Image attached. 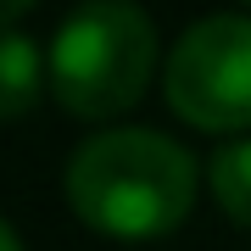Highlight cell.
Listing matches in <instances>:
<instances>
[{"instance_id": "cell-5", "label": "cell", "mask_w": 251, "mask_h": 251, "mask_svg": "<svg viewBox=\"0 0 251 251\" xmlns=\"http://www.w3.org/2000/svg\"><path fill=\"white\" fill-rule=\"evenodd\" d=\"M212 196L240 229H251V140H229L212 151Z\"/></svg>"}, {"instance_id": "cell-2", "label": "cell", "mask_w": 251, "mask_h": 251, "mask_svg": "<svg viewBox=\"0 0 251 251\" xmlns=\"http://www.w3.org/2000/svg\"><path fill=\"white\" fill-rule=\"evenodd\" d=\"M156 73V23L128 0L67 11L50 39V90L73 117H117Z\"/></svg>"}, {"instance_id": "cell-1", "label": "cell", "mask_w": 251, "mask_h": 251, "mask_svg": "<svg viewBox=\"0 0 251 251\" xmlns=\"http://www.w3.org/2000/svg\"><path fill=\"white\" fill-rule=\"evenodd\" d=\"M67 201L90 229L112 240H156L196 206L201 168L173 134L106 128L67 156Z\"/></svg>"}, {"instance_id": "cell-3", "label": "cell", "mask_w": 251, "mask_h": 251, "mask_svg": "<svg viewBox=\"0 0 251 251\" xmlns=\"http://www.w3.org/2000/svg\"><path fill=\"white\" fill-rule=\"evenodd\" d=\"M168 106L190 128H251V11H212L190 23L168 50Z\"/></svg>"}, {"instance_id": "cell-6", "label": "cell", "mask_w": 251, "mask_h": 251, "mask_svg": "<svg viewBox=\"0 0 251 251\" xmlns=\"http://www.w3.org/2000/svg\"><path fill=\"white\" fill-rule=\"evenodd\" d=\"M23 11H28V0H0V28H11Z\"/></svg>"}, {"instance_id": "cell-4", "label": "cell", "mask_w": 251, "mask_h": 251, "mask_svg": "<svg viewBox=\"0 0 251 251\" xmlns=\"http://www.w3.org/2000/svg\"><path fill=\"white\" fill-rule=\"evenodd\" d=\"M39 84H45V56L23 28H0V117L34 112Z\"/></svg>"}, {"instance_id": "cell-7", "label": "cell", "mask_w": 251, "mask_h": 251, "mask_svg": "<svg viewBox=\"0 0 251 251\" xmlns=\"http://www.w3.org/2000/svg\"><path fill=\"white\" fill-rule=\"evenodd\" d=\"M0 251H23V240H17V229H11L6 218H0Z\"/></svg>"}]
</instances>
